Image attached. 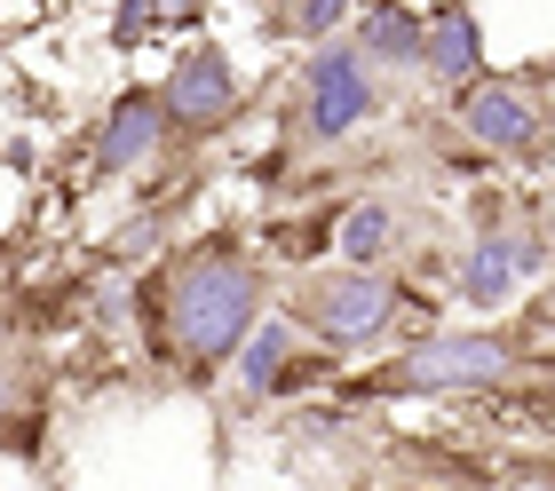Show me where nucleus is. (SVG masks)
<instances>
[{
	"label": "nucleus",
	"mask_w": 555,
	"mask_h": 491,
	"mask_svg": "<svg viewBox=\"0 0 555 491\" xmlns=\"http://www.w3.org/2000/svg\"><path fill=\"white\" fill-rule=\"evenodd\" d=\"M325 365H334L325 349H301V341H294V318H262L255 333H246V349H238L231 380H238V397H246V404H270V397L310 389Z\"/></svg>",
	"instance_id": "nucleus-7"
},
{
	"label": "nucleus",
	"mask_w": 555,
	"mask_h": 491,
	"mask_svg": "<svg viewBox=\"0 0 555 491\" xmlns=\"http://www.w3.org/2000/svg\"><path fill=\"white\" fill-rule=\"evenodd\" d=\"M421 33H428V9L421 0H365L349 40L373 72H421Z\"/></svg>",
	"instance_id": "nucleus-11"
},
{
	"label": "nucleus",
	"mask_w": 555,
	"mask_h": 491,
	"mask_svg": "<svg viewBox=\"0 0 555 491\" xmlns=\"http://www.w3.org/2000/svg\"><path fill=\"white\" fill-rule=\"evenodd\" d=\"M382 103H389V80L358 56V40H325L301 56L294 72V95H286V151H334L349 143L358 127L382 119Z\"/></svg>",
	"instance_id": "nucleus-4"
},
{
	"label": "nucleus",
	"mask_w": 555,
	"mask_h": 491,
	"mask_svg": "<svg viewBox=\"0 0 555 491\" xmlns=\"http://www.w3.org/2000/svg\"><path fill=\"white\" fill-rule=\"evenodd\" d=\"M452 294H461V309H468L476 325L508 318L516 294H524V277H516V238H508V230H476V238L452 254Z\"/></svg>",
	"instance_id": "nucleus-10"
},
{
	"label": "nucleus",
	"mask_w": 555,
	"mask_h": 491,
	"mask_svg": "<svg viewBox=\"0 0 555 491\" xmlns=\"http://www.w3.org/2000/svg\"><path fill=\"white\" fill-rule=\"evenodd\" d=\"M262 318H270V270L238 230H207L143 277V349L183 380L231 373Z\"/></svg>",
	"instance_id": "nucleus-1"
},
{
	"label": "nucleus",
	"mask_w": 555,
	"mask_h": 491,
	"mask_svg": "<svg viewBox=\"0 0 555 491\" xmlns=\"http://www.w3.org/2000/svg\"><path fill=\"white\" fill-rule=\"evenodd\" d=\"M421 80L437 95H461L485 80V24H476L468 0H437L428 9V33H421Z\"/></svg>",
	"instance_id": "nucleus-9"
},
{
	"label": "nucleus",
	"mask_w": 555,
	"mask_h": 491,
	"mask_svg": "<svg viewBox=\"0 0 555 491\" xmlns=\"http://www.w3.org/2000/svg\"><path fill=\"white\" fill-rule=\"evenodd\" d=\"M167 151V119H159V95L151 88H119L112 95V112L95 119V175L104 183H119V175H135V167H151Z\"/></svg>",
	"instance_id": "nucleus-8"
},
{
	"label": "nucleus",
	"mask_w": 555,
	"mask_h": 491,
	"mask_svg": "<svg viewBox=\"0 0 555 491\" xmlns=\"http://www.w3.org/2000/svg\"><path fill=\"white\" fill-rule=\"evenodd\" d=\"M262 9H270V16H286V9H294V0H262Z\"/></svg>",
	"instance_id": "nucleus-15"
},
{
	"label": "nucleus",
	"mask_w": 555,
	"mask_h": 491,
	"mask_svg": "<svg viewBox=\"0 0 555 491\" xmlns=\"http://www.w3.org/2000/svg\"><path fill=\"white\" fill-rule=\"evenodd\" d=\"M365 0H294L286 16H270L262 33L270 40H301V48H325V40H341L349 33V16H358Z\"/></svg>",
	"instance_id": "nucleus-14"
},
{
	"label": "nucleus",
	"mask_w": 555,
	"mask_h": 491,
	"mask_svg": "<svg viewBox=\"0 0 555 491\" xmlns=\"http://www.w3.org/2000/svg\"><path fill=\"white\" fill-rule=\"evenodd\" d=\"M524 333H500V325H437V333H413L397 357H382L373 373L349 380V397H461V389H500L516 365H524Z\"/></svg>",
	"instance_id": "nucleus-2"
},
{
	"label": "nucleus",
	"mask_w": 555,
	"mask_h": 491,
	"mask_svg": "<svg viewBox=\"0 0 555 491\" xmlns=\"http://www.w3.org/2000/svg\"><path fill=\"white\" fill-rule=\"evenodd\" d=\"M389 246H397V206H389V198H341L334 262H349V270H382Z\"/></svg>",
	"instance_id": "nucleus-13"
},
{
	"label": "nucleus",
	"mask_w": 555,
	"mask_h": 491,
	"mask_svg": "<svg viewBox=\"0 0 555 491\" xmlns=\"http://www.w3.org/2000/svg\"><path fill=\"white\" fill-rule=\"evenodd\" d=\"M341 491H389V483H341Z\"/></svg>",
	"instance_id": "nucleus-16"
},
{
	"label": "nucleus",
	"mask_w": 555,
	"mask_h": 491,
	"mask_svg": "<svg viewBox=\"0 0 555 491\" xmlns=\"http://www.w3.org/2000/svg\"><path fill=\"white\" fill-rule=\"evenodd\" d=\"M413 309V286L397 270H349V262H325L310 277H294V333H310L325 357H358V349H382Z\"/></svg>",
	"instance_id": "nucleus-3"
},
{
	"label": "nucleus",
	"mask_w": 555,
	"mask_h": 491,
	"mask_svg": "<svg viewBox=\"0 0 555 491\" xmlns=\"http://www.w3.org/2000/svg\"><path fill=\"white\" fill-rule=\"evenodd\" d=\"M198 24H207V0H112V24H104V40L119 48V56H135V48L167 40V33L198 40Z\"/></svg>",
	"instance_id": "nucleus-12"
},
{
	"label": "nucleus",
	"mask_w": 555,
	"mask_h": 491,
	"mask_svg": "<svg viewBox=\"0 0 555 491\" xmlns=\"http://www.w3.org/2000/svg\"><path fill=\"white\" fill-rule=\"evenodd\" d=\"M159 95V119H167V143H207L222 135L238 112H246V72L231 64L222 40H183V56L167 64V80L151 88Z\"/></svg>",
	"instance_id": "nucleus-5"
},
{
	"label": "nucleus",
	"mask_w": 555,
	"mask_h": 491,
	"mask_svg": "<svg viewBox=\"0 0 555 491\" xmlns=\"http://www.w3.org/2000/svg\"><path fill=\"white\" fill-rule=\"evenodd\" d=\"M452 119H461V135L485 151V159H508V167H547L555 151V119L540 112V95L524 80H476L452 95Z\"/></svg>",
	"instance_id": "nucleus-6"
}]
</instances>
